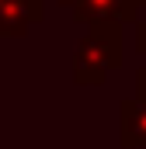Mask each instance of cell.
I'll use <instances>...</instances> for the list:
<instances>
[{
    "mask_svg": "<svg viewBox=\"0 0 146 149\" xmlns=\"http://www.w3.org/2000/svg\"><path fill=\"white\" fill-rule=\"evenodd\" d=\"M118 21H91V31L77 45V83H101L108 70L118 66Z\"/></svg>",
    "mask_w": 146,
    "mask_h": 149,
    "instance_id": "obj_1",
    "label": "cell"
},
{
    "mask_svg": "<svg viewBox=\"0 0 146 149\" xmlns=\"http://www.w3.org/2000/svg\"><path fill=\"white\" fill-rule=\"evenodd\" d=\"M73 3V14L84 21H136L139 7H146V0H66Z\"/></svg>",
    "mask_w": 146,
    "mask_h": 149,
    "instance_id": "obj_2",
    "label": "cell"
},
{
    "mask_svg": "<svg viewBox=\"0 0 146 149\" xmlns=\"http://www.w3.org/2000/svg\"><path fill=\"white\" fill-rule=\"evenodd\" d=\"M42 14V0H0V35H21Z\"/></svg>",
    "mask_w": 146,
    "mask_h": 149,
    "instance_id": "obj_3",
    "label": "cell"
},
{
    "mask_svg": "<svg viewBox=\"0 0 146 149\" xmlns=\"http://www.w3.org/2000/svg\"><path fill=\"white\" fill-rule=\"evenodd\" d=\"M122 142L146 146V101H139V97L122 101Z\"/></svg>",
    "mask_w": 146,
    "mask_h": 149,
    "instance_id": "obj_4",
    "label": "cell"
},
{
    "mask_svg": "<svg viewBox=\"0 0 146 149\" xmlns=\"http://www.w3.org/2000/svg\"><path fill=\"white\" fill-rule=\"evenodd\" d=\"M136 97L146 101V70H139V76H136Z\"/></svg>",
    "mask_w": 146,
    "mask_h": 149,
    "instance_id": "obj_5",
    "label": "cell"
},
{
    "mask_svg": "<svg viewBox=\"0 0 146 149\" xmlns=\"http://www.w3.org/2000/svg\"><path fill=\"white\" fill-rule=\"evenodd\" d=\"M136 45H139V52H146V21L136 24Z\"/></svg>",
    "mask_w": 146,
    "mask_h": 149,
    "instance_id": "obj_6",
    "label": "cell"
},
{
    "mask_svg": "<svg viewBox=\"0 0 146 149\" xmlns=\"http://www.w3.org/2000/svg\"><path fill=\"white\" fill-rule=\"evenodd\" d=\"M63 3H66V0H63Z\"/></svg>",
    "mask_w": 146,
    "mask_h": 149,
    "instance_id": "obj_7",
    "label": "cell"
}]
</instances>
